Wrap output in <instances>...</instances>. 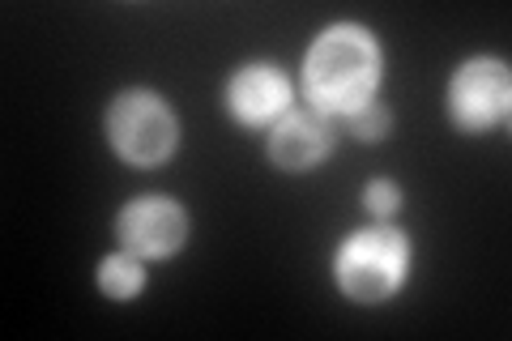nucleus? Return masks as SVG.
<instances>
[{
	"label": "nucleus",
	"mask_w": 512,
	"mask_h": 341,
	"mask_svg": "<svg viewBox=\"0 0 512 341\" xmlns=\"http://www.w3.org/2000/svg\"><path fill=\"white\" fill-rule=\"evenodd\" d=\"M380 81V52L363 26H329L303 64V90L320 111H359Z\"/></svg>",
	"instance_id": "1"
},
{
	"label": "nucleus",
	"mask_w": 512,
	"mask_h": 341,
	"mask_svg": "<svg viewBox=\"0 0 512 341\" xmlns=\"http://www.w3.org/2000/svg\"><path fill=\"white\" fill-rule=\"evenodd\" d=\"M406 269H410V248H406V235L393 231V226L355 231L338 252V282L359 303L389 299L406 282Z\"/></svg>",
	"instance_id": "2"
},
{
	"label": "nucleus",
	"mask_w": 512,
	"mask_h": 341,
	"mask_svg": "<svg viewBox=\"0 0 512 341\" xmlns=\"http://www.w3.org/2000/svg\"><path fill=\"white\" fill-rule=\"evenodd\" d=\"M111 145L137 167H154L175 150V120L167 103L150 90H128L116 99L107 116Z\"/></svg>",
	"instance_id": "3"
},
{
	"label": "nucleus",
	"mask_w": 512,
	"mask_h": 341,
	"mask_svg": "<svg viewBox=\"0 0 512 341\" xmlns=\"http://www.w3.org/2000/svg\"><path fill=\"white\" fill-rule=\"evenodd\" d=\"M453 120L466 133H487V128L508 120V69L500 60H470L461 64L448 90Z\"/></svg>",
	"instance_id": "4"
},
{
	"label": "nucleus",
	"mask_w": 512,
	"mask_h": 341,
	"mask_svg": "<svg viewBox=\"0 0 512 341\" xmlns=\"http://www.w3.org/2000/svg\"><path fill=\"white\" fill-rule=\"evenodd\" d=\"M116 231L128 252L171 256L188 239V218H184V209L167 197H137L133 205H124Z\"/></svg>",
	"instance_id": "5"
},
{
	"label": "nucleus",
	"mask_w": 512,
	"mask_h": 341,
	"mask_svg": "<svg viewBox=\"0 0 512 341\" xmlns=\"http://www.w3.org/2000/svg\"><path fill=\"white\" fill-rule=\"evenodd\" d=\"M291 107V86L274 64H248L227 81V111L239 124H265Z\"/></svg>",
	"instance_id": "6"
},
{
	"label": "nucleus",
	"mask_w": 512,
	"mask_h": 341,
	"mask_svg": "<svg viewBox=\"0 0 512 341\" xmlns=\"http://www.w3.org/2000/svg\"><path fill=\"white\" fill-rule=\"evenodd\" d=\"M329 150H333V128L316 111H291V116L278 120L274 137H269V158L282 171H308Z\"/></svg>",
	"instance_id": "7"
},
{
	"label": "nucleus",
	"mask_w": 512,
	"mask_h": 341,
	"mask_svg": "<svg viewBox=\"0 0 512 341\" xmlns=\"http://www.w3.org/2000/svg\"><path fill=\"white\" fill-rule=\"evenodd\" d=\"M99 286H103V295L124 303L146 286V273H141V265L133 261V256H107V261L99 265Z\"/></svg>",
	"instance_id": "8"
},
{
	"label": "nucleus",
	"mask_w": 512,
	"mask_h": 341,
	"mask_svg": "<svg viewBox=\"0 0 512 341\" xmlns=\"http://www.w3.org/2000/svg\"><path fill=\"white\" fill-rule=\"evenodd\" d=\"M389 107L384 103H363L359 111H350V128H355V137L363 141H380L384 133H389Z\"/></svg>",
	"instance_id": "9"
},
{
	"label": "nucleus",
	"mask_w": 512,
	"mask_h": 341,
	"mask_svg": "<svg viewBox=\"0 0 512 341\" xmlns=\"http://www.w3.org/2000/svg\"><path fill=\"white\" fill-rule=\"evenodd\" d=\"M397 201H402V188L389 184V180H372V184L363 188V205L372 209L376 218H389L393 209H397Z\"/></svg>",
	"instance_id": "10"
}]
</instances>
